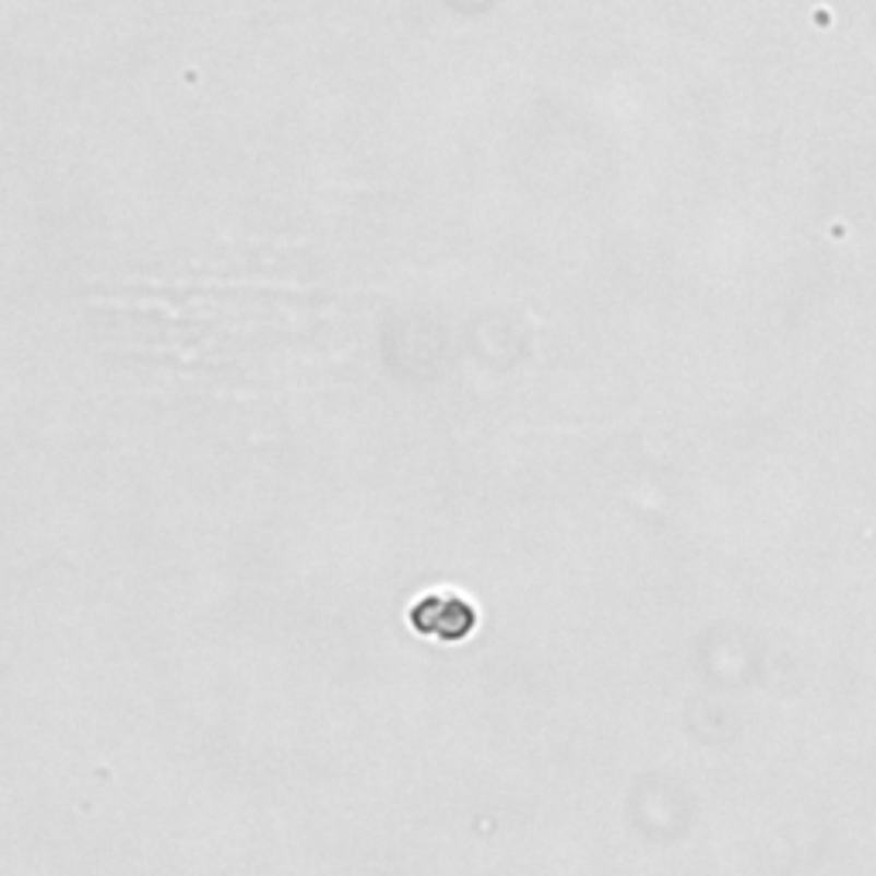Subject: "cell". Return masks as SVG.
I'll list each match as a JSON object with an SVG mask.
<instances>
[{"instance_id": "6da1fadb", "label": "cell", "mask_w": 876, "mask_h": 876, "mask_svg": "<svg viewBox=\"0 0 876 876\" xmlns=\"http://www.w3.org/2000/svg\"><path fill=\"white\" fill-rule=\"evenodd\" d=\"M476 624H480L476 606L449 589L425 592V596L411 603V630L428 640H442V643L466 640L476 630Z\"/></svg>"}]
</instances>
